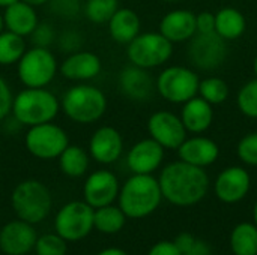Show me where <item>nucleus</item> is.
<instances>
[{
    "label": "nucleus",
    "mask_w": 257,
    "mask_h": 255,
    "mask_svg": "<svg viewBox=\"0 0 257 255\" xmlns=\"http://www.w3.org/2000/svg\"><path fill=\"white\" fill-rule=\"evenodd\" d=\"M163 198L178 207L200 203L209 191V176L205 168L175 161L167 164L158 177Z\"/></svg>",
    "instance_id": "f257e3e1"
},
{
    "label": "nucleus",
    "mask_w": 257,
    "mask_h": 255,
    "mask_svg": "<svg viewBox=\"0 0 257 255\" xmlns=\"http://www.w3.org/2000/svg\"><path fill=\"white\" fill-rule=\"evenodd\" d=\"M161 201V188L158 179L152 174H133L120 186L117 195L119 207L131 219H142L152 215Z\"/></svg>",
    "instance_id": "f03ea898"
},
{
    "label": "nucleus",
    "mask_w": 257,
    "mask_h": 255,
    "mask_svg": "<svg viewBox=\"0 0 257 255\" xmlns=\"http://www.w3.org/2000/svg\"><path fill=\"white\" fill-rule=\"evenodd\" d=\"M60 111V99L47 87H24L14 95L11 114L23 126L53 122Z\"/></svg>",
    "instance_id": "7ed1b4c3"
},
{
    "label": "nucleus",
    "mask_w": 257,
    "mask_h": 255,
    "mask_svg": "<svg viewBox=\"0 0 257 255\" xmlns=\"http://www.w3.org/2000/svg\"><path fill=\"white\" fill-rule=\"evenodd\" d=\"M105 93L92 84L78 83L71 86L60 98V110L77 125H92L107 111Z\"/></svg>",
    "instance_id": "20e7f679"
},
{
    "label": "nucleus",
    "mask_w": 257,
    "mask_h": 255,
    "mask_svg": "<svg viewBox=\"0 0 257 255\" xmlns=\"http://www.w3.org/2000/svg\"><path fill=\"white\" fill-rule=\"evenodd\" d=\"M11 206L18 219L35 225L48 216L53 206V198L50 189L42 182L27 179L14 188Z\"/></svg>",
    "instance_id": "39448f33"
},
{
    "label": "nucleus",
    "mask_w": 257,
    "mask_h": 255,
    "mask_svg": "<svg viewBox=\"0 0 257 255\" xmlns=\"http://www.w3.org/2000/svg\"><path fill=\"white\" fill-rule=\"evenodd\" d=\"M59 72V63L50 48L30 47L17 63V77L24 87H47Z\"/></svg>",
    "instance_id": "423d86ee"
},
{
    "label": "nucleus",
    "mask_w": 257,
    "mask_h": 255,
    "mask_svg": "<svg viewBox=\"0 0 257 255\" xmlns=\"http://www.w3.org/2000/svg\"><path fill=\"white\" fill-rule=\"evenodd\" d=\"M173 56V44L160 32L139 33L126 45V57L131 65L154 69L166 65Z\"/></svg>",
    "instance_id": "0eeeda50"
},
{
    "label": "nucleus",
    "mask_w": 257,
    "mask_h": 255,
    "mask_svg": "<svg viewBox=\"0 0 257 255\" xmlns=\"http://www.w3.org/2000/svg\"><path fill=\"white\" fill-rule=\"evenodd\" d=\"M199 75L181 65L164 68L157 80L155 90L158 95L170 104H184L199 93Z\"/></svg>",
    "instance_id": "6e6552de"
},
{
    "label": "nucleus",
    "mask_w": 257,
    "mask_h": 255,
    "mask_svg": "<svg viewBox=\"0 0 257 255\" xmlns=\"http://www.w3.org/2000/svg\"><path fill=\"white\" fill-rule=\"evenodd\" d=\"M68 144V132L54 122L30 126L24 134V146L27 152L41 161L57 159Z\"/></svg>",
    "instance_id": "1a4fd4ad"
},
{
    "label": "nucleus",
    "mask_w": 257,
    "mask_h": 255,
    "mask_svg": "<svg viewBox=\"0 0 257 255\" xmlns=\"http://www.w3.org/2000/svg\"><path fill=\"white\" fill-rule=\"evenodd\" d=\"M93 207L84 200L66 203L54 218V230L66 242H78L93 230Z\"/></svg>",
    "instance_id": "9d476101"
},
{
    "label": "nucleus",
    "mask_w": 257,
    "mask_h": 255,
    "mask_svg": "<svg viewBox=\"0 0 257 255\" xmlns=\"http://www.w3.org/2000/svg\"><path fill=\"white\" fill-rule=\"evenodd\" d=\"M188 60L196 69L215 71L227 57V41L212 33H196L188 44Z\"/></svg>",
    "instance_id": "9b49d317"
},
{
    "label": "nucleus",
    "mask_w": 257,
    "mask_h": 255,
    "mask_svg": "<svg viewBox=\"0 0 257 255\" xmlns=\"http://www.w3.org/2000/svg\"><path fill=\"white\" fill-rule=\"evenodd\" d=\"M148 132L152 140L169 150H178L188 134L181 117L166 110L151 114L148 119Z\"/></svg>",
    "instance_id": "f8f14e48"
},
{
    "label": "nucleus",
    "mask_w": 257,
    "mask_h": 255,
    "mask_svg": "<svg viewBox=\"0 0 257 255\" xmlns=\"http://www.w3.org/2000/svg\"><path fill=\"white\" fill-rule=\"evenodd\" d=\"M119 180L110 170H96L90 173L83 185V198L93 209L113 204L119 195Z\"/></svg>",
    "instance_id": "ddd939ff"
},
{
    "label": "nucleus",
    "mask_w": 257,
    "mask_h": 255,
    "mask_svg": "<svg viewBox=\"0 0 257 255\" xmlns=\"http://www.w3.org/2000/svg\"><path fill=\"white\" fill-rule=\"evenodd\" d=\"M251 188L250 173L244 167H227L224 168L214 182L215 197L226 204H235L242 201Z\"/></svg>",
    "instance_id": "4468645a"
},
{
    "label": "nucleus",
    "mask_w": 257,
    "mask_h": 255,
    "mask_svg": "<svg viewBox=\"0 0 257 255\" xmlns=\"http://www.w3.org/2000/svg\"><path fill=\"white\" fill-rule=\"evenodd\" d=\"M87 152L89 156L98 164L110 165L116 162L123 153L122 134L116 128L108 125L96 128L89 138Z\"/></svg>",
    "instance_id": "2eb2a0df"
},
{
    "label": "nucleus",
    "mask_w": 257,
    "mask_h": 255,
    "mask_svg": "<svg viewBox=\"0 0 257 255\" xmlns=\"http://www.w3.org/2000/svg\"><path fill=\"white\" fill-rule=\"evenodd\" d=\"M102 71L101 57L87 50H77L69 53L68 57L59 65V72L63 78L75 83H86L96 78Z\"/></svg>",
    "instance_id": "dca6fc26"
},
{
    "label": "nucleus",
    "mask_w": 257,
    "mask_h": 255,
    "mask_svg": "<svg viewBox=\"0 0 257 255\" xmlns=\"http://www.w3.org/2000/svg\"><path fill=\"white\" fill-rule=\"evenodd\" d=\"M36 239L33 224L14 219L0 228V251L5 255H26L35 248Z\"/></svg>",
    "instance_id": "f3484780"
},
{
    "label": "nucleus",
    "mask_w": 257,
    "mask_h": 255,
    "mask_svg": "<svg viewBox=\"0 0 257 255\" xmlns=\"http://www.w3.org/2000/svg\"><path fill=\"white\" fill-rule=\"evenodd\" d=\"M164 147L155 140L143 138L126 153V165L133 174H152L164 161Z\"/></svg>",
    "instance_id": "a211bd4d"
},
{
    "label": "nucleus",
    "mask_w": 257,
    "mask_h": 255,
    "mask_svg": "<svg viewBox=\"0 0 257 255\" xmlns=\"http://www.w3.org/2000/svg\"><path fill=\"white\" fill-rule=\"evenodd\" d=\"M117 84L119 90L128 99L137 102L151 99L155 92V80L149 74V69H143L136 65L125 66L119 72Z\"/></svg>",
    "instance_id": "6ab92c4d"
},
{
    "label": "nucleus",
    "mask_w": 257,
    "mask_h": 255,
    "mask_svg": "<svg viewBox=\"0 0 257 255\" xmlns=\"http://www.w3.org/2000/svg\"><path fill=\"white\" fill-rule=\"evenodd\" d=\"M178 156L187 164L206 168L217 162L220 156V147L214 140L199 134L185 138V141L178 147Z\"/></svg>",
    "instance_id": "aec40b11"
},
{
    "label": "nucleus",
    "mask_w": 257,
    "mask_h": 255,
    "mask_svg": "<svg viewBox=\"0 0 257 255\" xmlns=\"http://www.w3.org/2000/svg\"><path fill=\"white\" fill-rule=\"evenodd\" d=\"M172 44L190 41L196 33V14L188 9H173L160 21V30Z\"/></svg>",
    "instance_id": "412c9836"
},
{
    "label": "nucleus",
    "mask_w": 257,
    "mask_h": 255,
    "mask_svg": "<svg viewBox=\"0 0 257 255\" xmlns=\"http://www.w3.org/2000/svg\"><path fill=\"white\" fill-rule=\"evenodd\" d=\"M2 14H3L5 30H9L23 38H29L39 23L36 8L27 5L23 0H18L6 6Z\"/></svg>",
    "instance_id": "4be33fe9"
},
{
    "label": "nucleus",
    "mask_w": 257,
    "mask_h": 255,
    "mask_svg": "<svg viewBox=\"0 0 257 255\" xmlns=\"http://www.w3.org/2000/svg\"><path fill=\"white\" fill-rule=\"evenodd\" d=\"M179 117L188 134L199 135L211 128L214 120V108L209 102L197 95L182 104Z\"/></svg>",
    "instance_id": "5701e85b"
},
{
    "label": "nucleus",
    "mask_w": 257,
    "mask_h": 255,
    "mask_svg": "<svg viewBox=\"0 0 257 255\" xmlns=\"http://www.w3.org/2000/svg\"><path fill=\"white\" fill-rule=\"evenodd\" d=\"M111 39L117 44L128 45L142 29L139 14L131 8H119L107 23Z\"/></svg>",
    "instance_id": "b1692460"
},
{
    "label": "nucleus",
    "mask_w": 257,
    "mask_h": 255,
    "mask_svg": "<svg viewBox=\"0 0 257 255\" xmlns=\"http://www.w3.org/2000/svg\"><path fill=\"white\" fill-rule=\"evenodd\" d=\"M245 29L247 20L239 9L227 6L215 12V33L224 41H235L241 38Z\"/></svg>",
    "instance_id": "393cba45"
},
{
    "label": "nucleus",
    "mask_w": 257,
    "mask_h": 255,
    "mask_svg": "<svg viewBox=\"0 0 257 255\" xmlns=\"http://www.w3.org/2000/svg\"><path fill=\"white\" fill-rule=\"evenodd\" d=\"M57 161H59V168L65 176L71 179H78L86 174L89 168L90 156L89 152L84 150L81 146L68 144V147L60 153Z\"/></svg>",
    "instance_id": "a878e982"
},
{
    "label": "nucleus",
    "mask_w": 257,
    "mask_h": 255,
    "mask_svg": "<svg viewBox=\"0 0 257 255\" xmlns=\"http://www.w3.org/2000/svg\"><path fill=\"white\" fill-rule=\"evenodd\" d=\"M126 222V216L119 206L107 204L93 210V228L104 234L119 233Z\"/></svg>",
    "instance_id": "bb28decb"
},
{
    "label": "nucleus",
    "mask_w": 257,
    "mask_h": 255,
    "mask_svg": "<svg viewBox=\"0 0 257 255\" xmlns=\"http://www.w3.org/2000/svg\"><path fill=\"white\" fill-rule=\"evenodd\" d=\"M233 255H257V227L254 222L238 224L230 234Z\"/></svg>",
    "instance_id": "cd10ccee"
},
{
    "label": "nucleus",
    "mask_w": 257,
    "mask_h": 255,
    "mask_svg": "<svg viewBox=\"0 0 257 255\" xmlns=\"http://www.w3.org/2000/svg\"><path fill=\"white\" fill-rule=\"evenodd\" d=\"M26 50V38L15 35L9 30H3L0 33V66L17 65Z\"/></svg>",
    "instance_id": "c85d7f7f"
},
{
    "label": "nucleus",
    "mask_w": 257,
    "mask_h": 255,
    "mask_svg": "<svg viewBox=\"0 0 257 255\" xmlns=\"http://www.w3.org/2000/svg\"><path fill=\"white\" fill-rule=\"evenodd\" d=\"M229 93L230 90H229L227 83L220 77H208V78L200 80L199 83L197 95L206 102H209L212 107L226 102L229 98Z\"/></svg>",
    "instance_id": "c756f323"
},
{
    "label": "nucleus",
    "mask_w": 257,
    "mask_h": 255,
    "mask_svg": "<svg viewBox=\"0 0 257 255\" xmlns=\"http://www.w3.org/2000/svg\"><path fill=\"white\" fill-rule=\"evenodd\" d=\"M119 8V0H86L84 15L93 24H107Z\"/></svg>",
    "instance_id": "7c9ffc66"
},
{
    "label": "nucleus",
    "mask_w": 257,
    "mask_h": 255,
    "mask_svg": "<svg viewBox=\"0 0 257 255\" xmlns=\"http://www.w3.org/2000/svg\"><path fill=\"white\" fill-rule=\"evenodd\" d=\"M239 111L250 119H257V78L245 83L236 96Z\"/></svg>",
    "instance_id": "2f4dec72"
},
{
    "label": "nucleus",
    "mask_w": 257,
    "mask_h": 255,
    "mask_svg": "<svg viewBox=\"0 0 257 255\" xmlns=\"http://www.w3.org/2000/svg\"><path fill=\"white\" fill-rule=\"evenodd\" d=\"M33 249L36 255H66L68 246L66 240L57 233H48L36 239Z\"/></svg>",
    "instance_id": "473e14b6"
},
{
    "label": "nucleus",
    "mask_w": 257,
    "mask_h": 255,
    "mask_svg": "<svg viewBox=\"0 0 257 255\" xmlns=\"http://www.w3.org/2000/svg\"><path fill=\"white\" fill-rule=\"evenodd\" d=\"M236 153L244 164L257 167V132L247 134L239 140L236 146Z\"/></svg>",
    "instance_id": "72a5a7b5"
},
{
    "label": "nucleus",
    "mask_w": 257,
    "mask_h": 255,
    "mask_svg": "<svg viewBox=\"0 0 257 255\" xmlns=\"http://www.w3.org/2000/svg\"><path fill=\"white\" fill-rule=\"evenodd\" d=\"M30 42L33 47H42V48H50L51 44L56 42L57 33L50 23H38L35 30L30 33Z\"/></svg>",
    "instance_id": "f704fd0d"
},
{
    "label": "nucleus",
    "mask_w": 257,
    "mask_h": 255,
    "mask_svg": "<svg viewBox=\"0 0 257 255\" xmlns=\"http://www.w3.org/2000/svg\"><path fill=\"white\" fill-rule=\"evenodd\" d=\"M48 5L54 15L65 20L75 18L81 11L80 0H50Z\"/></svg>",
    "instance_id": "c9c22d12"
},
{
    "label": "nucleus",
    "mask_w": 257,
    "mask_h": 255,
    "mask_svg": "<svg viewBox=\"0 0 257 255\" xmlns=\"http://www.w3.org/2000/svg\"><path fill=\"white\" fill-rule=\"evenodd\" d=\"M56 41L65 53H74L77 50H81L84 44V36L75 29H68L57 35Z\"/></svg>",
    "instance_id": "e433bc0d"
},
{
    "label": "nucleus",
    "mask_w": 257,
    "mask_h": 255,
    "mask_svg": "<svg viewBox=\"0 0 257 255\" xmlns=\"http://www.w3.org/2000/svg\"><path fill=\"white\" fill-rule=\"evenodd\" d=\"M12 101H14V95L11 90V86L8 84V81L0 75V122L5 120L12 110Z\"/></svg>",
    "instance_id": "4c0bfd02"
},
{
    "label": "nucleus",
    "mask_w": 257,
    "mask_h": 255,
    "mask_svg": "<svg viewBox=\"0 0 257 255\" xmlns=\"http://www.w3.org/2000/svg\"><path fill=\"white\" fill-rule=\"evenodd\" d=\"M196 30L197 33L215 32V14L209 11H202L196 14Z\"/></svg>",
    "instance_id": "58836bf2"
},
{
    "label": "nucleus",
    "mask_w": 257,
    "mask_h": 255,
    "mask_svg": "<svg viewBox=\"0 0 257 255\" xmlns=\"http://www.w3.org/2000/svg\"><path fill=\"white\" fill-rule=\"evenodd\" d=\"M148 255H182L181 251L176 248L175 242H170V240H161L158 243H155L151 249Z\"/></svg>",
    "instance_id": "ea45409f"
},
{
    "label": "nucleus",
    "mask_w": 257,
    "mask_h": 255,
    "mask_svg": "<svg viewBox=\"0 0 257 255\" xmlns=\"http://www.w3.org/2000/svg\"><path fill=\"white\" fill-rule=\"evenodd\" d=\"M194 240H196V237H194L191 233H181V234L176 236V239H175L173 242H175L176 248L181 251V254L185 255L187 254V251L193 246Z\"/></svg>",
    "instance_id": "a19ab883"
},
{
    "label": "nucleus",
    "mask_w": 257,
    "mask_h": 255,
    "mask_svg": "<svg viewBox=\"0 0 257 255\" xmlns=\"http://www.w3.org/2000/svg\"><path fill=\"white\" fill-rule=\"evenodd\" d=\"M185 255H212V248L208 242L202 239H196L193 246L187 251Z\"/></svg>",
    "instance_id": "79ce46f5"
},
{
    "label": "nucleus",
    "mask_w": 257,
    "mask_h": 255,
    "mask_svg": "<svg viewBox=\"0 0 257 255\" xmlns=\"http://www.w3.org/2000/svg\"><path fill=\"white\" fill-rule=\"evenodd\" d=\"M96 255H128L123 249H120V248H114V246H111V248H105V249H102V251H99Z\"/></svg>",
    "instance_id": "37998d69"
},
{
    "label": "nucleus",
    "mask_w": 257,
    "mask_h": 255,
    "mask_svg": "<svg viewBox=\"0 0 257 255\" xmlns=\"http://www.w3.org/2000/svg\"><path fill=\"white\" fill-rule=\"evenodd\" d=\"M23 2H26L27 5H30V6H33V8H39V6L48 5L50 0H23Z\"/></svg>",
    "instance_id": "c03bdc74"
},
{
    "label": "nucleus",
    "mask_w": 257,
    "mask_h": 255,
    "mask_svg": "<svg viewBox=\"0 0 257 255\" xmlns=\"http://www.w3.org/2000/svg\"><path fill=\"white\" fill-rule=\"evenodd\" d=\"M15 2H18V0H0V8H6V6H9V5H12V3H15Z\"/></svg>",
    "instance_id": "a18cd8bd"
},
{
    "label": "nucleus",
    "mask_w": 257,
    "mask_h": 255,
    "mask_svg": "<svg viewBox=\"0 0 257 255\" xmlns=\"http://www.w3.org/2000/svg\"><path fill=\"white\" fill-rule=\"evenodd\" d=\"M253 222L257 227V201L254 203V207H253Z\"/></svg>",
    "instance_id": "49530a36"
},
{
    "label": "nucleus",
    "mask_w": 257,
    "mask_h": 255,
    "mask_svg": "<svg viewBox=\"0 0 257 255\" xmlns=\"http://www.w3.org/2000/svg\"><path fill=\"white\" fill-rule=\"evenodd\" d=\"M253 72H254V75H256L257 78V54L254 56V60H253Z\"/></svg>",
    "instance_id": "de8ad7c7"
},
{
    "label": "nucleus",
    "mask_w": 257,
    "mask_h": 255,
    "mask_svg": "<svg viewBox=\"0 0 257 255\" xmlns=\"http://www.w3.org/2000/svg\"><path fill=\"white\" fill-rule=\"evenodd\" d=\"M5 30V23H3V14L0 12V33Z\"/></svg>",
    "instance_id": "09e8293b"
},
{
    "label": "nucleus",
    "mask_w": 257,
    "mask_h": 255,
    "mask_svg": "<svg viewBox=\"0 0 257 255\" xmlns=\"http://www.w3.org/2000/svg\"><path fill=\"white\" fill-rule=\"evenodd\" d=\"M164 2H169V3H175V2H179V0H164Z\"/></svg>",
    "instance_id": "8fccbe9b"
}]
</instances>
